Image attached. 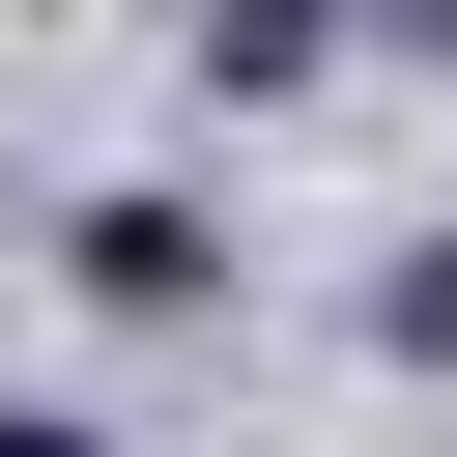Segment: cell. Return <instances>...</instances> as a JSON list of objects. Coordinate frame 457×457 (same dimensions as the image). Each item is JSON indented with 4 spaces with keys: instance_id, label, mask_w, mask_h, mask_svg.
Instances as JSON below:
<instances>
[{
    "instance_id": "6da1fadb",
    "label": "cell",
    "mask_w": 457,
    "mask_h": 457,
    "mask_svg": "<svg viewBox=\"0 0 457 457\" xmlns=\"http://www.w3.org/2000/svg\"><path fill=\"white\" fill-rule=\"evenodd\" d=\"M86 286L114 314H200V200H86Z\"/></svg>"
},
{
    "instance_id": "7a4b0ae2",
    "label": "cell",
    "mask_w": 457,
    "mask_h": 457,
    "mask_svg": "<svg viewBox=\"0 0 457 457\" xmlns=\"http://www.w3.org/2000/svg\"><path fill=\"white\" fill-rule=\"evenodd\" d=\"M200 86H314V0H200Z\"/></svg>"
},
{
    "instance_id": "3957f363",
    "label": "cell",
    "mask_w": 457,
    "mask_h": 457,
    "mask_svg": "<svg viewBox=\"0 0 457 457\" xmlns=\"http://www.w3.org/2000/svg\"><path fill=\"white\" fill-rule=\"evenodd\" d=\"M400 57H457V0H400Z\"/></svg>"
}]
</instances>
